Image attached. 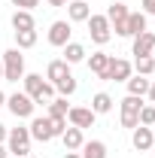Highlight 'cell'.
I'll use <instances>...</instances> for the list:
<instances>
[{
  "label": "cell",
  "mask_w": 155,
  "mask_h": 158,
  "mask_svg": "<svg viewBox=\"0 0 155 158\" xmlns=\"http://www.w3.org/2000/svg\"><path fill=\"white\" fill-rule=\"evenodd\" d=\"M21 82H24V94L34 100V103H49V100L55 98V85L46 82L40 73H24Z\"/></svg>",
  "instance_id": "cell-1"
},
{
  "label": "cell",
  "mask_w": 155,
  "mask_h": 158,
  "mask_svg": "<svg viewBox=\"0 0 155 158\" xmlns=\"http://www.w3.org/2000/svg\"><path fill=\"white\" fill-rule=\"evenodd\" d=\"M94 113H91V106H70L67 110V122L73 125V128H79V131H85V128H91L94 125Z\"/></svg>",
  "instance_id": "cell-10"
},
{
  "label": "cell",
  "mask_w": 155,
  "mask_h": 158,
  "mask_svg": "<svg viewBox=\"0 0 155 158\" xmlns=\"http://www.w3.org/2000/svg\"><path fill=\"white\" fill-rule=\"evenodd\" d=\"M149 82H152V79H149V76H140V73H137V76H128V82H125V85H128V94L143 98V94L149 91Z\"/></svg>",
  "instance_id": "cell-21"
},
{
  "label": "cell",
  "mask_w": 155,
  "mask_h": 158,
  "mask_svg": "<svg viewBox=\"0 0 155 158\" xmlns=\"http://www.w3.org/2000/svg\"><path fill=\"white\" fill-rule=\"evenodd\" d=\"M146 98H149V103H155V79L149 82V91H146Z\"/></svg>",
  "instance_id": "cell-31"
},
{
  "label": "cell",
  "mask_w": 155,
  "mask_h": 158,
  "mask_svg": "<svg viewBox=\"0 0 155 158\" xmlns=\"http://www.w3.org/2000/svg\"><path fill=\"white\" fill-rule=\"evenodd\" d=\"M6 149H9L12 158L31 155V131H27V128H12L9 137H6Z\"/></svg>",
  "instance_id": "cell-4"
},
{
  "label": "cell",
  "mask_w": 155,
  "mask_h": 158,
  "mask_svg": "<svg viewBox=\"0 0 155 158\" xmlns=\"http://www.w3.org/2000/svg\"><path fill=\"white\" fill-rule=\"evenodd\" d=\"M140 125H146V128L155 125V103H143L140 106Z\"/></svg>",
  "instance_id": "cell-28"
},
{
  "label": "cell",
  "mask_w": 155,
  "mask_h": 158,
  "mask_svg": "<svg viewBox=\"0 0 155 158\" xmlns=\"http://www.w3.org/2000/svg\"><path fill=\"white\" fill-rule=\"evenodd\" d=\"M37 21H34V12L27 9H15L12 12V31H34Z\"/></svg>",
  "instance_id": "cell-17"
},
{
  "label": "cell",
  "mask_w": 155,
  "mask_h": 158,
  "mask_svg": "<svg viewBox=\"0 0 155 158\" xmlns=\"http://www.w3.org/2000/svg\"><path fill=\"white\" fill-rule=\"evenodd\" d=\"M9 158H12V155H9Z\"/></svg>",
  "instance_id": "cell-40"
},
{
  "label": "cell",
  "mask_w": 155,
  "mask_h": 158,
  "mask_svg": "<svg viewBox=\"0 0 155 158\" xmlns=\"http://www.w3.org/2000/svg\"><path fill=\"white\" fill-rule=\"evenodd\" d=\"M76 88H79L76 76H67L64 82H58V85H55V91H58V98H70V94H76Z\"/></svg>",
  "instance_id": "cell-27"
},
{
  "label": "cell",
  "mask_w": 155,
  "mask_h": 158,
  "mask_svg": "<svg viewBox=\"0 0 155 158\" xmlns=\"http://www.w3.org/2000/svg\"><path fill=\"white\" fill-rule=\"evenodd\" d=\"M152 128H146V125H137L134 131H131V146H134L137 152H149L152 149Z\"/></svg>",
  "instance_id": "cell-13"
},
{
  "label": "cell",
  "mask_w": 155,
  "mask_h": 158,
  "mask_svg": "<svg viewBox=\"0 0 155 158\" xmlns=\"http://www.w3.org/2000/svg\"><path fill=\"white\" fill-rule=\"evenodd\" d=\"M0 106H6V94L3 91H0Z\"/></svg>",
  "instance_id": "cell-36"
},
{
  "label": "cell",
  "mask_w": 155,
  "mask_h": 158,
  "mask_svg": "<svg viewBox=\"0 0 155 158\" xmlns=\"http://www.w3.org/2000/svg\"><path fill=\"white\" fill-rule=\"evenodd\" d=\"M70 34H73V27H70V21H52L49 24V46H55V49H64L67 43H70Z\"/></svg>",
  "instance_id": "cell-8"
},
{
  "label": "cell",
  "mask_w": 155,
  "mask_h": 158,
  "mask_svg": "<svg viewBox=\"0 0 155 158\" xmlns=\"http://www.w3.org/2000/svg\"><path fill=\"white\" fill-rule=\"evenodd\" d=\"M85 55H88V52H85V46H82V43H73V40H70V43L64 46V61H67L70 67H73V64H82Z\"/></svg>",
  "instance_id": "cell-18"
},
{
  "label": "cell",
  "mask_w": 155,
  "mask_h": 158,
  "mask_svg": "<svg viewBox=\"0 0 155 158\" xmlns=\"http://www.w3.org/2000/svg\"><path fill=\"white\" fill-rule=\"evenodd\" d=\"M128 12H131V9H128L122 0H116V3H110V9H107V21H110V24H113V21H125Z\"/></svg>",
  "instance_id": "cell-25"
},
{
  "label": "cell",
  "mask_w": 155,
  "mask_h": 158,
  "mask_svg": "<svg viewBox=\"0 0 155 158\" xmlns=\"http://www.w3.org/2000/svg\"><path fill=\"white\" fill-rule=\"evenodd\" d=\"M82 158H107V143L103 140H85L82 149H79Z\"/></svg>",
  "instance_id": "cell-20"
},
{
  "label": "cell",
  "mask_w": 155,
  "mask_h": 158,
  "mask_svg": "<svg viewBox=\"0 0 155 158\" xmlns=\"http://www.w3.org/2000/svg\"><path fill=\"white\" fill-rule=\"evenodd\" d=\"M64 158H82L79 152H64Z\"/></svg>",
  "instance_id": "cell-35"
},
{
  "label": "cell",
  "mask_w": 155,
  "mask_h": 158,
  "mask_svg": "<svg viewBox=\"0 0 155 158\" xmlns=\"http://www.w3.org/2000/svg\"><path fill=\"white\" fill-rule=\"evenodd\" d=\"M61 143H64V149L67 152H79L82 149V143H85V134L79 131V128H64V134H61Z\"/></svg>",
  "instance_id": "cell-15"
},
{
  "label": "cell",
  "mask_w": 155,
  "mask_h": 158,
  "mask_svg": "<svg viewBox=\"0 0 155 158\" xmlns=\"http://www.w3.org/2000/svg\"><path fill=\"white\" fill-rule=\"evenodd\" d=\"M128 76H134V64L128 58H113L110 55V67H107L103 82H128Z\"/></svg>",
  "instance_id": "cell-7"
},
{
  "label": "cell",
  "mask_w": 155,
  "mask_h": 158,
  "mask_svg": "<svg viewBox=\"0 0 155 158\" xmlns=\"http://www.w3.org/2000/svg\"><path fill=\"white\" fill-rule=\"evenodd\" d=\"M24 158H37V155H24Z\"/></svg>",
  "instance_id": "cell-38"
},
{
  "label": "cell",
  "mask_w": 155,
  "mask_h": 158,
  "mask_svg": "<svg viewBox=\"0 0 155 158\" xmlns=\"http://www.w3.org/2000/svg\"><path fill=\"white\" fill-rule=\"evenodd\" d=\"M85 64H88V70L97 79H103L107 76V67H110V55L107 52H91V58H85Z\"/></svg>",
  "instance_id": "cell-16"
},
{
  "label": "cell",
  "mask_w": 155,
  "mask_h": 158,
  "mask_svg": "<svg viewBox=\"0 0 155 158\" xmlns=\"http://www.w3.org/2000/svg\"><path fill=\"white\" fill-rule=\"evenodd\" d=\"M0 158H9V149H6L3 143H0Z\"/></svg>",
  "instance_id": "cell-34"
},
{
  "label": "cell",
  "mask_w": 155,
  "mask_h": 158,
  "mask_svg": "<svg viewBox=\"0 0 155 158\" xmlns=\"http://www.w3.org/2000/svg\"><path fill=\"white\" fill-rule=\"evenodd\" d=\"M49 6H67V0H46Z\"/></svg>",
  "instance_id": "cell-33"
},
{
  "label": "cell",
  "mask_w": 155,
  "mask_h": 158,
  "mask_svg": "<svg viewBox=\"0 0 155 158\" xmlns=\"http://www.w3.org/2000/svg\"><path fill=\"white\" fill-rule=\"evenodd\" d=\"M67 76H73V73H70V64H67L64 58H55V61H49V67H46V82L58 85V82H64Z\"/></svg>",
  "instance_id": "cell-12"
},
{
  "label": "cell",
  "mask_w": 155,
  "mask_h": 158,
  "mask_svg": "<svg viewBox=\"0 0 155 158\" xmlns=\"http://www.w3.org/2000/svg\"><path fill=\"white\" fill-rule=\"evenodd\" d=\"M0 82H3V61H0Z\"/></svg>",
  "instance_id": "cell-37"
},
{
  "label": "cell",
  "mask_w": 155,
  "mask_h": 158,
  "mask_svg": "<svg viewBox=\"0 0 155 158\" xmlns=\"http://www.w3.org/2000/svg\"><path fill=\"white\" fill-rule=\"evenodd\" d=\"M134 70L140 76H152L155 73V58L152 55H146V58H134Z\"/></svg>",
  "instance_id": "cell-26"
},
{
  "label": "cell",
  "mask_w": 155,
  "mask_h": 158,
  "mask_svg": "<svg viewBox=\"0 0 155 158\" xmlns=\"http://www.w3.org/2000/svg\"><path fill=\"white\" fill-rule=\"evenodd\" d=\"M146 31V12H128V37H137Z\"/></svg>",
  "instance_id": "cell-22"
},
{
  "label": "cell",
  "mask_w": 155,
  "mask_h": 158,
  "mask_svg": "<svg viewBox=\"0 0 155 158\" xmlns=\"http://www.w3.org/2000/svg\"><path fill=\"white\" fill-rule=\"evenodd\" d=\"M88 37H91V43L94 46H107L110 40H113V31H110V21H107V15H88Z\"/></svg>",
  "instance_id": "cell-5"
},
{
  "label": "cell",
  "mask_w": 155,
  "mask_h": 158,
  "mask_svg": "<svg viewBox=\"0 0 155 158\" xmlns=\"http://www.w3.org/2000/svg\"><path fill=\"white\" fill-rule=\"evenodd\" d=\"M6 106H9V113H12L15 118H34V110H37V103L27 98L24 91L9 94V98H6Z\"/></svg>",
  "instance_id": "cell-6"
},
{
  "label": "cell",
  "mask_w": 155,
  "mask_h": 158,
  "mask_svg": "<svg viewBox=\"0 0 155 158\" xmlns=\"http://www.w3.org/2000/svg\"><path fill=\"white\" fill-rule=\"evenodd\" d=\"M91 15V6H88V0H70L67 3V21L73 24V21H88Z\"/></svg>",
  "instance_id": "cell-14"
},
{
  "label": "cell",
  "mask_w": 155,
  "mask_h": 158,
  "mask_svg": "<svg viewBox=\"0 0 155 158\" xmlns=\"http://www.w3.org/2000/svg\"><path fill=\"white\" fill-rule=\"evenodd\" d=\"M152 149H155V137H152Z\"/></svg>",
  "instance_id": "cell-39"
},
{
  "label": "cell",
  "mask_w": 155,
  "mask_h": 158,
  "mask_svg": "<svg viewBox=\"0 0 155 158\" xmlns=\"http://www.w3.org/2000/svg\"><path fill=\"white\" fill-rule=\"evenodd\" d=\"M6 137H9V128H6V125L0 122V143H6Z\"/></svg>",
  "instance_id": "cell-32"
},
{
  "label": "cell",
  "mask_w": 155,
  "mask_h": 158,
  "mask_svg": "<svg viewBox=\"0 0 155 158\" xmlns=\"http://www.w3.org/2000/svg\"><path fill=\"white\" fill-rule=\"evenodd\" d=\"M0 61H3V79L6 82L24 79V55H21V49H6Z\"/></svg>",
  "instance_id": "cell-3"
},
{
  "label": "cell",
  "mask_w": 155,
  "mask_h": 158,
  "mask_svg": "<svg viewBox=\"0 0 155 158\" xmlns=\"http://www.w3.org/2000/svg\"><path fill=\"white\" fill-rule=\"evenodd\" d=\"M134 43H131V55L134 58H146V55H152L155 52V34L152 31H143V34H137V37H131Z\"/></svg>",
  "instance_id": "cell-11"
},
{
  "label": "cell",
  "mask_w": 155,
  "mask_h": 158,
  "mask_svg": "<svg viewBox=\"0 0 155 158\" xmlns=\"http://www.w3.org/2000/svg\"><path fill=\"white\" fill-rule=\"evenodd\" d=\"M46 106H49V118H67V110H70L67 98H52Z\"/></svg>",
  "instance_id": "cell-23"
},
{
  "label": "cell",
  "mask_w": 155,
  "mask_h": 158,
  "mask_svg": "<svg viewBox=\"0 0 155 158\" xmlns=\"http://www.w3.org/2000/svg\"><path fill=\"white\" fill-rule=\"evenodd\" d=\"M27 131H31V140H40V143L55 140V131H52L49 116H34V118H31V125H27Z\"/></svg>",
  "instance_id": "cell-9"
},
{
  "label": "cell",
  "mask_w": 155,
  "mask_h": 158,
  "mask_svg": "<svg viewBox=\"0 0 155 158\" xmlns=\"http://www.w3.org/2000/svg\"><path fill=\"white\" fill-rule=\"evenodd\" d=\"M12 6H19V9H27V12H34L40 6V0H12Z\"/></svg>",
  "instance_id": "cell-29"
},
{
  "label": "cell",
  "mask_w": 155,
  "mask_h": 158,
  "mask_svg": "<svg viewBox=\"0 0 155 158\" xmlns=\"http://www.w3.org/2000/svg\"><path fill=\"white\" fill-rule=\"evenodd\" d=\"M113 103H116V100L110 98L107 91H97L94 98H91V113H94V116H107V113H113Z\"/></svg>",
  "instance_id": "cell-19"
},
{
  "label": "cell",
  "mask_w": 155,
  "mask_h": 158,
  "mask_svg": "<svg viewBox=\"0 0 155 158\" xmlns=\"http://www.w3.org/2000/svg\"><path fill=\"white\" fill-rule=\"evenodd\" d=\"M37 46V27L34 31H15V49H34Z\"/></svg>",
  "instance_id": "cell-24"
},
{
  "label": "cell",
  "mask_w": 155,
  "mask_h": 158,
  "mask_svg": "<svg viewBox=\"0 0 155 158\" xmlns=\"http://www.w3.org/2000/svg\"><path fill=\"white\" fill-rule=\"evenodd\" d=\"M143 12L146 15H155V0H143Z\"/></svg>",
  "instance_id": "cell-30"
},
{
  "label": "cell",
  "mask_w": 155,
  "mask_h": 158,
  "mask_svg": "<svg viewBox=\"0 0 155 158\" xmlns=\"http://www.w3.org/2000/svg\"><path fill=\"white\" fill-rule=\"evenodd\" d=\"M140 106H143V98H134V94H125L119 100V118H122V128L134 131L140 125Z\"/></svg>",
  "instance_id": "cell-2"
}]
</instances>
